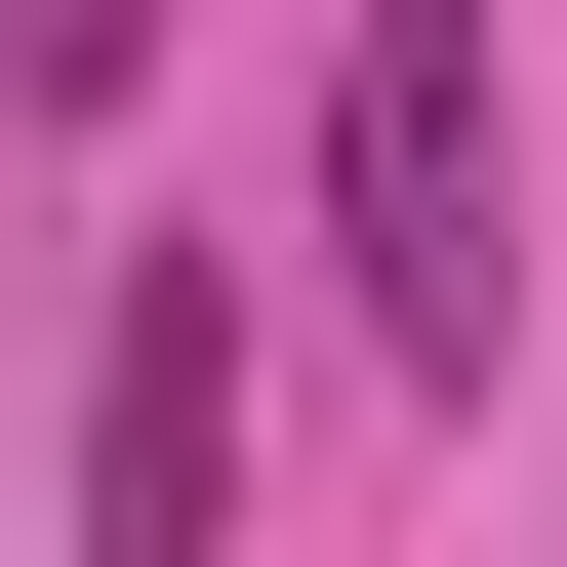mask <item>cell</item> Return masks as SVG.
<instances>
[{
    "instance_id": "1",
    "label": "cell",
    "mask_w": 567,
    "mask_h": 567,
    "mask_svg": "<svg viewBox=\"0 0 567 567\" xmlns=\"http://www.w3.org/2000/svg\"><path fill=\"white\" fill-rule=\"evenodd\" d=\"M324 284H365V365H486L527 324V82H486V0H365L324 41Z\"/></svg>"
},
{
    "instance_id": "2",
    "label": "cell",
    "mask_w": 567,
    "mask_h": 567,
    "mask_svg": "<svg viewBox=\"0 0 567 567\" xmlns=\"http://www.w3.org/2000/svg\"><path fill=\"white\" fill-rule=\"evenodd\" d=\"M203 486H244V324H203V284H122V365H82V527L203 567Z\"/></svg>"
}]
</instances>
